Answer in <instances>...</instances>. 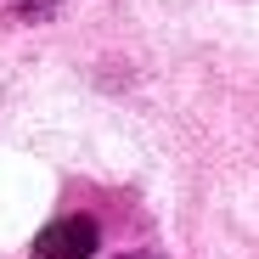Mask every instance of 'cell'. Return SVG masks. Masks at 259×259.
<instances>
[{"instance_id": "7a4b0ae2", "label": "cell", "mask_w": 259, "mask_h": 259, "mask_svg": "<svg viewBox=\"0 0 259 259\" xmlns=\"http://www.w3.org/2000/svg\"><path fill=\"white\" fill-rule=\"evenodd\" d=\"M130 259H141V253H130Z\"/></svg>"}, {"instance_id": "6da1fadb", "label": "cell", "mask_w": 259, "mask_h": 259, "mask_svg": "<svg viewBox=\"0 0 259 259\" xmlns=\"http://www.w3.org/2000/svg\"><path fill=\"white\" fill-rule=\"evenodd\" d=\"M96 242H102V231L91 214H62L34 237V259H91Z\"/></svg>"}]
</instances>
